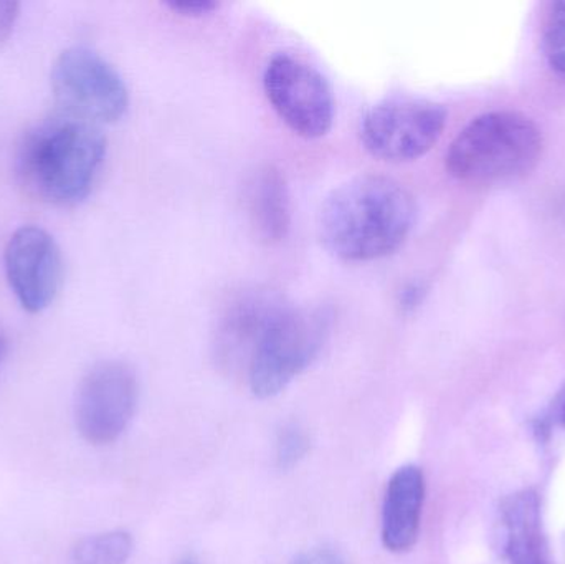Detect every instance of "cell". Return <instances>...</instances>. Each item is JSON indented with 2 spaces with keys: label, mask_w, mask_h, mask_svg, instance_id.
Segmentation results:
<instances>
[{
  "label": "cell",
  "mask_w": 565,
  "mask_h": 564,
  "mask_svg": "<svg viewBox=\"0 0 565 564\" xmlns=\"http://www.w3.org/2000/svg\"><path fill=\"white\" fill-rule=\"evenodd\" d=\"M415 217L414 195L401 182L384 175H361L324 199L318 234L326 251L341 260H377L404 245Z\"/></svg>",
  "instance_id": "1"
},
{
  "label": "cell",
  "mask_w": 565,
  "mask_h": 564,
  "mask_svg": "<svg viewBox=\"0 0 565 564\" xmlns=\"http://www.w3.org/2000/svg\"><path fill=\"white\" fill-rule=\"evenodd\" d=\"M105 156L106 138L98 126L75 116H56L23 136L17 174L39 201L73 207L88 198Z\"/></svg>",
  "instance_id": "2"
},
{
  "label": "cell",
  "mask_w": 565,
  "mask_h": 564,
  "mask_svg": "<svg viewBox=\"0 0 565 564\" xmlns=\"http://www.w3.org/2000/svg\"><path fill=\"white\" fill-rule=\"evenodd\" d=\"M543 151V131L533 119L523 113L491 111L458 132L445 164L458 181L497 184L533 171Z\"/></svg>",
  "instance_id": "3"
},
{
  "label": "cell",
  "mask_w": 565,
  "mask_h": 564,
  "mask_svg": "<svg viewBox=\"0 0 565 564\" xmlns=\"http://www.w3.org/2000/svg\"><path fill=\"white\" fill-rule=\"evenodd\" d=\"M328 308H285L255 350L247 371L252 393L277 396L321 353L331 330Z\"/></svg>",
  "instance_id": "4"
},
{
  "label": "cell",
  "mask_w": 565,
  "mask_h": 564,
  "mask_svg": "<svg viewBox=\"0 0 565 564\" xmlns=\"http://www.w3.org/2000/svg\"><path fill=\"white\" fill-rule=\"evenodd\" d=\"M52 89L65 115L116 123L129 108V92L118 70L88 46H70L53 63Z\"/></svg>",
  "instance_id": "5"
},
{
  "label": "cell",
  "mask_w": 565,
  "mask_h": 564,
  "mask_svg": "<svg viewBox=\"0 0 565 564\" xmlns=\"http://www.w3.org/2000/svg\"><path fill=\"white\" fill-rule=\"evenodd\" d=\"M447 118L444 106L425 99L381 103L362 118V145L384 161H414L437 145Z\"/></svg>",
  "instance_id": "6"
},
{
  "label": "cell",
  "mask_w": 565,
  "mask_h": 564,
  "mask_svg": "<svg viewBox=\"0 0 565 564\" xmlns=\"http://www.w3.org/2000/svg\"><path fill=\"white\" fill-rule=\"evenodd\" d=\"M264 86L268 102L291 131L308 139L328 135L334 121V96L315 66L280 53L268 62Z\"/></svg>",
  "instance_id": "7"
},
{
  "label": "cell",
  "mask_w": 565,
  "mask_h": 564,
  "mask_svg": "<svg viewBox=\"0 0 565 564\" xmlns=\"http://www.w3.org/2000/svg\"><path fill=\"white\" fill-rule=\"evenodd\" d=\"M135 370L122 361H103L86 373L76 394V427L86 443L106 446L128 429L138 406Z\"/></svg>",
  "instance_id": "8"
},
{
  "label": "cell",
  "mask_w": 565,
  "mask_h": 564,
  "mask_svg": "<svg viewBox=\"0 0 565 564\" xmlns=\"http://www.w3.org/2000/svg\"><path fill=\"white\" fill-rule=\"evenodd\" d=\"M6 275L20 307L36 315L55 301L63 258L55 238L36 225L17 228L6 247Z\"/></svg>",
  "instance_id": "9"
},
{
  "label": "cell",
  "mask_w": 565,
  "mask_h": 564,
  "mask_svg": "<svg viewBox=\"0 0 565 564\" xmlns=\"http://www.w3.org/2000/svg\"><path fill=\"white\" fill-rule=\"evenodd\" d=\"M288 305L270 290L248 291L237 298L222 315L215 331L214 357L218 366L227 373L247 376L262 338Z\"/></svg>",
  "instance_id": "10"
},
{
  "label": "cell",
  "mask_w": 565,
  "mask_h": 564,
  "mask_svg": "<svg viewBox=\"0 0 565 564\" xmlns=\"http://www.w3.org/2000/svg\"><path fill=\"white\" fill-rule=\"evenodd\" d=\"M425 502V477L417 466H404L391 477L382 506V543L405 553L417 543Z\"/></svg>",
  "instance_id": "11"
},
{
  "label": "cell",
  "mask_w": 565,
  "mask_h": 564,
  "mask_svg": "<svg viewBox=\"0 0 565 564\" xmlns=\"http://www.w3.org/2000/svg\"><path fill=\"white\" fill-rule=\"evenodd\" d=\"M501 542L508 564H551L540 496L521 490L501 506Z\"/></svg>",
  "instance_id": "12"
},
{
  "label": "cell",
  "mask_w": 565,
  "mask_h": 564,
  "mask_svg": "<svg viewBox=\"0 0 565 564\" xmlns=\"http://www.w3.org/2000/svg\"><path fill=\"white\" fill-rule=\"evenodd\" d=\"M248 212L262 241L274 244L286 237L291 209L288 185L278 169L267 166L254 175L248 189Z\"/></svg>",
  "instance_id": "13"
},
{
  "label": "cell",
  "mask_w": 565,
  "mask_h": 564,
  "mask_svg": "<svg viewBox=\"0 0 565 564\" xmlns=\"http://www.w3.org/2000/svg\"><path fill=\"white\" fill-rule=\"evenodd\" d=\"M132 539L126 532H108L82 540L73 550L72 564H126Z\"/></svg>",
  "instance_id": "14"
},
{
  "label": "cell",
  "mask_w": 565,
  "mask_h": 564,
  "mask_svg": "<svg viewBox=\"0 0 565 564\" xmlns=\"http://www.w3.org/2000/svg\"><path fill=\"white\" fill-rule=\"evenodd\" d=\"M543 49L547 65L565 82V0L553 2L544 17Z\"/></svg>",
  "instance_id": "15"
},
{
  "label": "cell",
  "mask_w": 565,
  "mask_h": 564,
  "mask_svg": "<svg viewBox=\"0 0 565 564\" xmlns=\"http://www.w3.org/2000/svg\"><path fill=\"white\" fill-rule=\"evenodd\" d=\"M309 450V437L298 424H286L277 437V466L289 470L298 466Z\"/></svg>",
  "instance_id": "16"
},
{
  "label": "cell",
  "mask_w": 565,
  "mask_h": 564,
  "mask_svg": "<svg viewBox=\"0 0 565 564\" xmlns=\"http://www.w3.org/2000/svg\"><path fill=\"white\" fill-rule=\"evenodd\" d=\"M166 6L185 17H201L218 9V3L212 2V0H172Z\"/></svg>",
  "instance_id": "17"
},
{
  "label": "cell",
  "mask_w": 565,
  "mask_h": 564,
  "mask_svg": "<svg viewBox=\"0 0 565 564\" xmlns=\"http://www.w3.org/2000/svg\"><path fill=\"white\" fill-rule=\"evenodd\" d=\"M291 564H348L338 552L331 549H312L299 553Z\"/></svg>",
  "instance_id": "18"
},
{
  "label": "cell",
  "mask_w": 565,
  "mask_h": 564,
  "mask_svg": "<svg viewBox=\"0 0 565 564\" xmlns=\"http://www.w3.org/2000/svg\"><path fill=\"white\" fill-rule=\"evenodd\" d=\"M19 15V2H0V46L12 35Z\"/></svg>",
  "instance_id": "19"
},
{
  "label": "cell",
  "mask_w": 565,
  "mask_h": 564,
  "mask_svg": "<svg viewBox=\"0 0 565 564\" xmlns=\"http://www.w3.org/2000/svg\"><path fill=\"white\" fill-rule=\"evenodd\" d=\"M422 295H424V288L418 287V285H411L402 291V305L405 308H414L422 300Z\"/></svg>",
  "instance_id": "20"
},
{
  "label": "cell",
  "mask_w": 565,
  "mask_h": 564,
  "mask_svg": "<svg viewBox=\"0 0 565 564\" xmlns=\"http://www.w3.org/2000/svg\"><path fill=\"white\" fill-rule=\"evenodd\" d=\"M172 564H201V562H199L198 556L192 555V553H188V555L181 556L178 562Z\"/></svg>",
  "instance_id": "21"
},
{
  "label": "cell",
  "mask_w": 565,
  "mask_h": 564,
  "mask_svg": "<svg viewBox=\"0 0 565 564\" xmlns=\"http://www.w3.org/2000/svg\"><path fill=\"white\" fill-rule=\"evenodd\" d=\"M3 354H6V338L0 333V361H2Z\"/></svg>",
  "instance_id": "22"
},
{
  "label": "cell",
  "mask_w": 565,
  "mask_h": 564,
  "mask_svg": "<svg viewBox=\"0 0 565 564\" xmlns=\"http://www.w3.org/2000/svg\"><path fill=\"white\" fill-rule=\"evenodd\" d=\"M563 423H564V426H565V400H564V403H563Z\"/></svg>",
  "instance_id": "23"
}]
</instances>
